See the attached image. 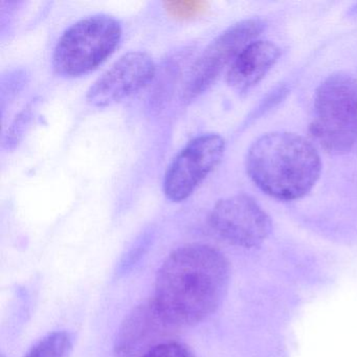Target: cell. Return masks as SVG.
<instances>
[{"instance_id": "obj_4", "label": "cell", "mask_w": 357, "mask_h": 357, "mask_svg": "<svg viewBox=\"0 0 357 357\" xmlns=\"http://www.w3.org/2000/svg\"><path fill=\"white\" fill-rule=\"evenodd\" d=\"M122 26L114 16L95 14L68 26L53 53V68L68 78L89 74L103 64L120 45Z\"/></svg>"}, {"instance_id": "obj_9", "label": "cell", "mask_w": 357, "mask_h": 357, "mask_svg": "<svg viewBox=\"0 0 357 357\" xmlns=\"http://www.w3.org/2000/svg\"><path fill=\"white\" fill-rule=\"evenodd\" d=\"M173 325L154 300L144 303L126 317L114 344L116 357H145L160 344L172 342Z\"/></svg>"}, {"instance_id": "obj_13", "label": "cell", "mask_w": 357, "mask_h": 357, "mask_svg": "<svg viewBox=\"0 0 357 357\" xmlns=\"http://www.w3.org/2000/svg\"><path fill=\"white\" fill-rule=\"evenodd\" d=\"M145 357H195L193 352L190 350L185 344L179 342H166L160 344L158 348L148 353Z\"/></svg>"}, {"instance_id": "obj_5", "label": "cell", "mask_w": 357, "mask_h": 357, "mask_svg": "<svg viewBox=\"0 0 357 357\" xmlns=\"http://www.w3.org/2000/svg\"><path fill=\"white\" fill-rule=\"evenodd\" d=\"M264 29L263 20L248 18L231 24L215 37L192 66L183 98L191 101L210 89L223 70L229 68L240 53L257 40Z\"/></svg>"}, {"instance_id": "obj_14", "label": "cell", "mask_w": 357, "mask_h": 357, "mask_svg": "<svg viewBox=\"0 0 357 357\" xmlns=\"http://www.w3.org/2000/svg\"><path fill=\"white\" fill-rule=\"evenodd\" d=\"M204 3L200 1H170L166 3L167 9L170 12L172 15L177 16V17L185 18L190 17L192 15H196L204 9Z\"/></svg>"}, {"instance_id": "obj_2", "label": "cell", "mask_w": 357, "mask_h": 357, "mask_svg": "<svg viewBox=\"0 0 357 357\" xmlns=\"http://www.w3.org/2000/svg\"><path fill=\"white\" fill-rule=\"evenodd\" d=\"M246 171L267 195L290 202L314 188L321 176V156L310 142L296 133H266L250 146Z\"/></svg>"}, {"instance_id": "obj_7", "label": "cell", "mask_w": 357, "mask_h": 357, "mask_svg": "<svg viewBox=\"0 0 357 357\" xmlns=\"http://www.w3.org/2000/svg\"><path fill=\"white\" fill-rule=\"evenodd\" d=\"M210 225L223 240L245 248L260 245L271 229L268 215L246 195L219 200L211 212Z\"/></svg>"}, {"instance_id": "obj_3", "label": "cell", "mask_w": 357, "mask_h": 357, "mask_svg": "<svg viewBox=\"0 0 357 357\" xmlns=\"http://www.w3.org/2000/svg\"><path fill=\"white\" fill-rule=\"evenodd\" d=\"M311 137L328 153L344 154L357 148V79L328 77L315 91Z\"/></svg>"}, {"instance_id": "obj_15", "label": "cell", "mask_w": 357, "mask_h": 357, "mask_svg": "<svg viewBox=\"0 0 357 357\" xmlns=\"http://www.w3.org/2000/svg\"><path fill=\"white\" fill-rule=\"evenodd\" d=\"M353 14H354V15H357V6L355 7V9H353Z\"/></svg>"}, {"instance_id": "obj_11", "label": "cell", "mask_w": 357, "mask_h": 357, "mask_svg": "<svg viewBox=\"0 0 357 357\" xmlns=\"http://www.w3.org/2000/svg\"><path fill=\"white\" fill-rule=\"evenodd\" d=\"M72 334L56 331L37 342L26 357H68L73 350Z\"/></svg>"}, {"instance_id": "obj_8", "label": "cell", "mask_w": 357, "mask_h": 357, "mask_svg": "<svg viewBox=\"0 0 357 357\" xmlns=\"http://www.w3.org/2000/svg\"><path fill=\"white\" fill-rule=\"evenodd\" d=\"M156 74L153 58L141 51H131L121 56L89 87L87 103L106 107L122 101L149 84Z\"/></svg>"}, {"instance_id": "obj_12", "label": "cell", "mask_w": 357, "mask_h": 357, "mask_svg": "<svg viewBox=\"0 0 357 357\" xmlns=\"http://www.w3.org/2000/svg\"><path fill=\"white\" fill-rule=\"evenodd\" d=\"M31 118H32V107L28 106L24 108L14 120L13 124L11 125L9 132H8L7 144L8 147H13L18 142L22 139L24 135V129H26V125L30 123Z\"/></svg>"}, {"instance_id": "obj_1", "label": "cell", "mask_w": 357, "mask_h": 357, "mask_svg": "<svg viewBox=\"0 0 357 357\" xmlns=\"http://www.w3.org/2000/svg\"><path fill=\"white\" fill-rule=\"evenodd\" d=\"M229 275L227 259L212 246H181L158 271L154 302L176 327L195 325L218 308Z\"/></svg>"}, {"instance_id": "obj_6", "label": "cell", "mask_w": 357, "mask_h": 357, "mask_svg": "<svg viewBox=\"0 0 357 357\" xmlns=\"http://www.w3.org/2000/svg\"><path fill=\"white\" fill-rule=\"evenodd\" d=\"M225 151V139L217 133H204L191 139L167 168L166 197L173 202L188 199L218 166Z\"/></svg>"}, {"instance_id": "obj_10", "label": "cell", "mask_w": 357, "mask_h": 357, "mask_svg": "<svg viewBox=\"0 0 357 357\" xmlns=\"http://www.w3.org/2000/svg\"><path fill=\"white\" fill-rule=\"evenodd\" d=\"M281 51L271 41L255 40L236 58L229 70L227 81L239 93L256 86L279 59Z\"/></svg>"}]
</instances>
